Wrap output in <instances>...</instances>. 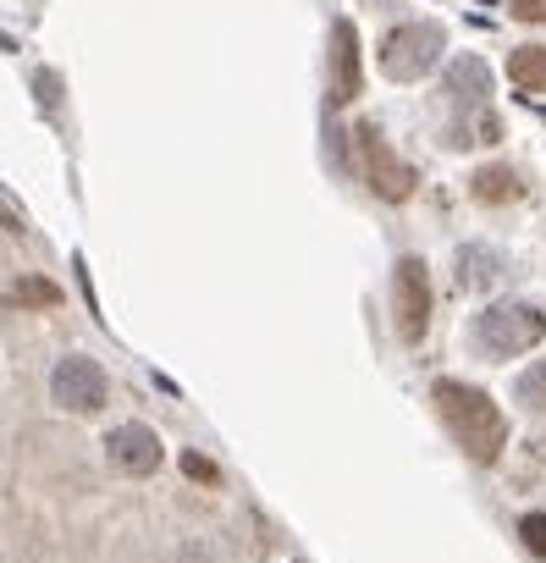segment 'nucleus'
I'll return each mask as SVG.
<instances>
[{"instance_id":"nucleus-6","label":"nucleus","mask_w":546,"mask_h":563,"mask_svg":"<svg viewBox=\"0 0 546 563\" xmlns=\"http://www.w3.org/2000/svg\"><path fill=\"white\" fill-rule=\"evenodd\" d=\"M51 398H56L67 415H100V409L111 404V382H105V371H100L94 360L73 354V360H62V365L51 371Z\"/></svg>"},{"instance_id":"nucleus-2","label":"nucleus","mask_w":546,"mask_h":563,"mask_svg":"<svg viewBox=\"0 0 546 563\" xmlns=\"http://www.w3.org/2000/svg\"><path fill=\"white\" fill-rule=\"evenodd\" d=\"M541 338H546V316H541L535 305H491V310H480L475 327H469V343H475L486 360L530 354Z\"/></svg>"},{"instance_id":"nucleus-8","label":"nucleus","mask_w":546,"mask_h":563,"mask_svg":"<svg viewBox=\"0 0 546 563\" xmlns=\"http://www.w3.org/2000/svg\"><path fill=\"white\" fill-rule=\"evenodd\" d=\"M359 95V34L354 23L332 29V106H348Z\"/></svg>"},{"instance_id":"nucleus-12","label":"nucleus","mask_w":546,"mask_h":563,"mask_svg":"<svg viewBox=\"0 0 546 563\" xmlns=\"http://www.w3.org/2000/svg\"><path fill=\"white\" fill-rule=\"evenodd\" d=\"M497 282V254L491 249H458V288H491Z\"/></svg>"},{"instance_id":"nucleus-3","label":"nucleus","mask_w":546,"mask_h":563,"mask_svg":"<svg viewBox=\"0 0 546 563\" xmlns=\"http://www.w3.org/2000/svg\"><path fill=\"white\" fill-rule=\"evenodd\" d=\"M392 327L409 349L425 343V332H431V271L420 254H403L392 271Z\"/></svg>"},{"instance_id":"nucleus-4","label":"nucleus","mask_w":546,"mask_h":563,"mask_svg":"<svg viewBox=\"0 0 546 563\" xmlns=\"http://www.w3.org/2000/svg\"><path fill=\"white\" fill-rule=\"evenodd\" d=\"M442 45L447 40H442L436 23H403V29H392L381 40V73L398 78V84H414V78H425L442 62Z\"/></svg>"},{"instance_id":"nucleus-11","label":"nucleus","mask_w":546,"mask_h":563,"mask_svg":"<svg viewBox=\"0 0 546 563\" xmlns=\"http://www.w3.org/2000/svg\"><path fill=\"white\" fill-rule=\"evenodd\" d=\"M508 84L524 95H546V45H519L508 56Z\"/></svg>"},{"instance_id":"nucleus-17","label":"nucleus","mask_w":546,"mask_h":563,"mask_svg":"<svg viewBox=\"0 0 546 563\" xmlns=\"http://www.w3.org/2000/svg\"><path fill=\"white\" fill-rule=\"evenodd\" d=\"M508 18H519V23H546V0H508Z\"/></svg>"},{"instance_id":"nucleus-5","label":"nucleus","mask_w":546,"mask_h":563,"mask_svg":"<svg viewBox=\"0 0 546 563\" xmlns=\"http://www.w3.org/2000/svg\"><path fill=\"white\" fill-rule=\"evenodd\" d=\"M354 144H359V166H365V183L387 199V205H403L414 194V166L392 155V144L381 139L376 122H359L354 128Z\"/></svg>"},{"instance_id":"nucleus-14","label":"nucleus","mask_w":546,"mask_h":563,"mask_svg":"<svg viewBox=\"0 0 546 563\" xmlns=\"http://www.w3.org/2000/svg\"><path fill=\"white\" fill-rule=\"evenodd\" d=\"M513 398H519L530 415H546V360H535V365L513 382Z\"/></svg>"},{"instance_id":"nucleus-10","label":"nucleus","mask_w":546,"mask_h":563,"mask_svg":"<svg viewBox=\"0 0 546 563\" xmlns=\"http://www.w3.org/2000/svg\"><path fill=\"white\" fill-rule=\"evenodd\" d=\"M486 95H491V73H486L475 56H464V62L447 67V100H453V106L475 111V106H486Z\"/></svg>"},{"instance_id":"nucleus-15","label":"nucleus","mask_w":546,"mask_h":563,"mask_svg":"<svg viewBox=\"0 0 546 563\" xmlns=\"http://www.w3.org/2000/svg\"><path fill=\"white\" fill-rule=\"evenodd\" d=\"M519 541H524L535 558H546V514H524V519H519Z\"/></svg>"},{"instance_id":"nucleus-1","label":"nucleus","mask_w":546,"mask_h":563,"mask_svg":"<svg viewBox=\"0 0 546 563\" xmlns=\"http://www.w3.org/2000/svg\"><path fill=\"white\" fill-rule=\"evenodd\" d=\"M431 404H436L442 426L453 431V442H458L475 464H497V459H502V448H508V420H502V409H497L480 387L442 376V382L431 387Z\"/></svg>"},{"instance_id":"nucleus-16","label":"nucleus","mask_w":546,"mask_h":563,"mask_svg":"<svg viewBox=\"0 0 546 563\" xmlns=\"http://www.w3.org/2000/svg\"><path fill=\"white\" fill-rule=\"evenodd\" d=\"M182 470H188L199 486H221V470H215L210 459H199V453H182Z\"/></svg>"},{"instance_id":"nucleus-13","label":"nucleus","mask_w":546,"mask_h":563,"mask_svg":"<svg viewBox=\"0 0 546 563\" xmlns=\"http://www.w3.org/2000/svg\"><path fill=\"white\" fill-rule=\"evenodd\" d=\"M7 305H18V310H51V305H62V288H56V282H45V276H29V282H18V288L7 294Z\"/></svg>"},{"instance_id":"nucleus-7","label":"nucleus","mask_w":546,"mask_h":563,"mask_svg":"<svg viewBox=\"0 0 546 563\" xmlns=\"http://www.w3.org/2000/svg\"><path fill=\"white\" fill-rule=\"evenodd\" d=\"M105 453H111V464L122 470V475H155L160 464H166V448H160V437L149 431V426H138V420H127V426H116L111 437H105Z\"/></svg>"},{"instance_id":"nucleus-9","label":"nucleus","mask_w":546,"mask_h":563,"mask_svg":"<svg viewBox=\"0 0 546 563\" xmlns=\"http://www.w3.org/2000/svg\"><path fill=\"white\" fill-rule=\"evenodd\" d=\"M469 194H475V205H486V210L519 205V199H524V172H513V166H480V172L469 177Z\"/></svg>"}]
</instances>
